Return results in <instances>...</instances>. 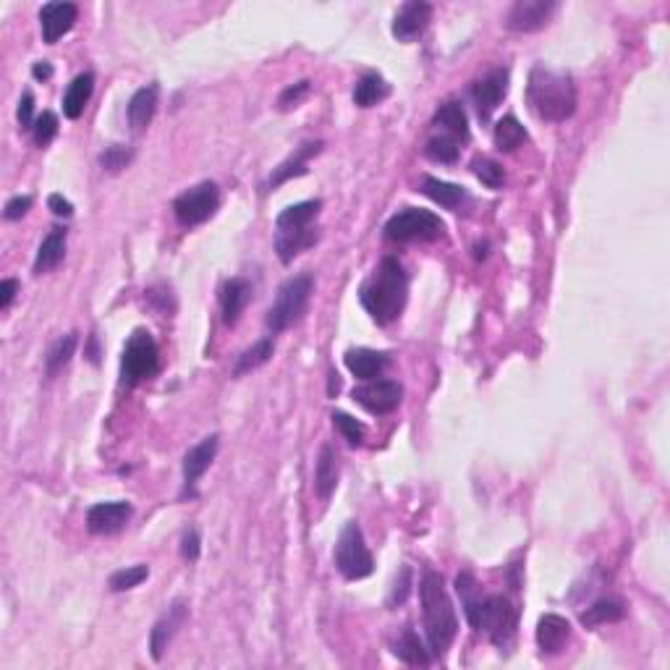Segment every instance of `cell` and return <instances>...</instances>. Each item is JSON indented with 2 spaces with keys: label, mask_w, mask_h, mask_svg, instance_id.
<instances>
[{
  "label": "cell",
  "mask_w": 670,
  "mask_h": 670,
  "mask_svg": "<svg viewBox=\"0 0 670 670\" xmlns=\"http://www.w3.org/2000/svg\"><path fill=\"white\" fill-rule=\"evenodd\" d=\"M406 296H409V277L395 257H385L359 291L362 306L370 312V317L377 325L395 323L406 306Z\"/></svg>",
  "instance_id": "7a4b0ae2"
},
{
  "label": "cell",
  "mask_w": 670,
  "mask_h": 670,
  "mask_svg": "<svg viewBox=\"0 0 670 670\" xmlns=\"http://www.w3.org/2000/svg\"><path fill=\"white\" fill-rule=\"evenodd\" d=\"M186 616H189L186 602L176 600L165 613H162L160 618H158V624H155L152 634H150V652H152L155 660H162V655H165V649L170 645V639H173L176 631L184 626Z\"/></svg>",
  "instance_id": "2e32d148"
},
{
  "label": "cell",
  "mask_w": 670,
  "mask_h": 670,
  "mask_svg": "<svg viewBox=\"0 0 670 670\" xmlns=\"http://www.w3.org/2000/svg\"><path fill=\"white\" fill-rule=\"evenodd\" d=\"M323 150V141H306V144H301L299 150L288 158L286 162H280L276 170H273V176L267 179V189H277L280 184H286V181H291V179H299V176H306V162L312 155H317Z\"/></svg>",
  "instance_id": "44dd1931"
},
{
  "label": "cell",
  "mask_w": 670,
  "mask_h": 670,
  "mask_svg": "<svg viewBox=\"0 0 670 670\" xmlns=\"http://www.w3.org/2000/svg\"><path fill=\"white\" fill-rule=\"evenodd\" d=\"M506 94H509V71L506 69L490 71L485 79H480L471 90L474 105L482 118L492 116V111L503 102Z\"/></svg>",
  "instance_id": "5bb4252c"
},
{
  "label": "cell",
  "mask_w": 670,
  "mask_h": 670,
  "mask_svg": "<svg viewBox=\"0 0 670 670\" xmlns=\"http://www.w3.org/2000/svg\"><path fill=\"white\" fill-rule=\"evenodd\" d=\"M335 568L348 581H359V578L370 577L372 568H374L370 548H367L364 534H362L356 521L346 524V529L338 537V545H335Z\"/></svg>",
  "instance_id": "52a82bcc"
},
{
  "label": "cell",
  "mask_w": 670,
  "mask_h": 670,
  "mask_svg": "<svg viewBox=\"0 0 670 670\" xmlns=\"http://www.w3.org/2000/svg\"><path fill=\"white\" fill-rule=\"evenodd\" d=\"M320 241V231L306 226V228H294V231H277L276 236V252L283 265L294 262L301 252L312 249Z\"/></svg>",
  "instance_id": "7402d4cb"
},
{
  "label": "cell",
  "mask_w": 670,
  "mask_h": 670,
  "mask_svg": "<svg viewBox=\"0 0 670 670\" xmlns=\"http://www.w3.org/2000/svg\"><path fill=\"white\" fill-rule=\"evenodd\" d=\"M147 577H150V568H147V566H129V568L116 571V574L111 577V581H108V587H111L113 592H126V589L139 587Z\"/></svg>",
  "instance_id": "8d00e7d4"
},
{
  "label": "cell",
  "mask_w": 670,
  "mask_h": 670,
  "mask_svg": "<svg viewBox=\"0 0 670 670\" xmlns=\"http://www.w3.org/2000/svg\"><path fill=\"white\" fill-rule=\"evenodd\" d=\"M430 22H432V5L430 3H424V0L403 3L393 19V34L401 43H409L416 34H422Z\"/></svg>",
  "instance_id": "9a60e30c"
},
{
  "label": "cell",
  "mask_w": 670,
  "mask_h": 670,
  "mask_svg": "<svg viewBox=\"0 0 670 670\" xmlns=\"http://www.w3.org/2000/svg\"><path fill=\"white\" fill-rule=\"evenodd\" d=\"M419 597H422V618H424V634H427L430 652L442 657L459 634V618H456L453 602L445 592L442 577L435 571H427L419 584Z\"/></svg>",
  "instance_id": "277c9868"
},
{
  "label": "cell",
  "mask_w": 670,
  "mask_h": 670,
  "mask_svg": "<svg viewBox=\"0 0 670 670\" xmlns=\"http://www.w3.org/2000/svg\"><path fill=\"white\" fill-rule=\"evenodd\" d=\"M158 359L160 351L155 338L147 330H137L123 348V359H121V374L126 385H137L141 380L152 377L158 372Z\"/></svg>",
  "instance_id": "ba28073f"
},
{
  "label": "cell",
  "mask_w": 670,
  "mask_h": 670,
  "mask_svg": "<svg viewBox=\"0 0 670 670\" xmlns=\"http://www.w3.org/2000/svg\"><path fill=\"white\" fill-rule=\"evenodd\" d=\"M456 589L463 600V613L474 631L485 634L487 639L498 647L510 645L516 626H519V610L513 602L503 595H482L477 578L471 574H459Z\"/></svg>",
  "instance_id": "6da1fadb"
},
{
  "label": "cell",
  "mask_w": 670,
  "mask_h": 670,
  "mask_svg": "<svg viewBox=\"0 0 670 670\" xmlns=\"http://www.w3.org/2000/svg\"><path fill=\"white\" fill-rule=\"evenodd\" d=\"M79 19V8L73 3H45L40 8V26L43 40L47 45H55L63 34H69Z\"/></svg>",
  "instance_id": "7c38bea8"
},
{
  "label": "cell",
  "mask_w": 670,
  "mask_h": 670,
  "mask_svg": "<svg viewBox=\"0 0 670 670\" xmlns=\"http://www.w3.org/2000/svg\"><path fill=\"white\" fill-rule=\"evenodd\" d=\"M134 158V152L129 150V147H123V144H113V147H108L102 155H100V165L105 168V170H111V173H118V170H123L129 162Z\"/></svg>",
  "instance_id": "60d3db41"
},
{
  "label": "cell",
  "mask_w": 670,
  "mask_h": 670,
  "mask_svg": "<svg viewBox=\"0 0 670 670\" xmlns=\"http://www.w3.org/2000/svg\"><path fill=\"white\" fill-rule=\"evenodd\" d=\"M312 277L309 276H294L288 277L280 288H277V296L273 301V306L267 309V317L265 325L270 333H283L288 330L291 325H296L304 317L309 299H312Z\"/></svg>",
  "instance_id": "5b68a950"
},
{
  "label": "cell",
  "mask_w": 670,
  "mask_h": 670,
  "mask_svg": "<svg viewBox=\"0 0 670 670\" xmlns=\"http://www.w3.org/2000/svg\"><path fill=\"white\" fill-rule=\"evenodd\" d=\"M435 126H442V134L453 137L456 141H466L469 139V121L463 113L461 102L451 100L435 113Z\"/></svg>",
  "instance_id": "f546056e"
},
{
  "label": "cell",
  "mask_w": 670,
  "mask_h": 670,
  "mask_svg": "<svg viewBox=\"0 0 670 670\" xmlns=\"http://www.w3.org/2000/svg\"><path fill=\"white\" fill-rule=\"evenodd\" d=\"M323 202L320 199H309V202H299V205H291L286 208L276 218L277 231H294V228H306L312 226V220L320 215Z\"/></svg>",
  "instance_id": "83f0119b"
},
{
  "label": "cell",
  "mask_w": 670,
  "mask_h": 670,
  "mask_svg": "<svg viewBox=\"0 0 670 670\" xmlns=\"http://www.w3.org/2000/svg\"><path fill=\"white\" fill-rule=\"evenodd\" d=\"M529 111L539 121L560 123L577 113V87L574 79L563 71L534 66L527 84Z\"/></svg>",
  "instance_id": "3957f363"
},
{
  "label": "cell",
  "mask_w": 670,
  "mask_h": 670,
  "mask_svg": "<svg viewBox=\"0 0 670 670\" xmlns=\"http://www.w3.org/2000/svg\"><path fill=\"white\" fill-rule=\"evenodd\" d=\"M624 618V602L613 600V597H605L597 600L595 605H589L584 613H581V626L587 628H595L602 624H616Z\"/></svg>",
  "instance_id": "4dcf8cb0"
},
{
  "label": "cell",
  "mask_w": 670,
  "mask_h": 670,
  "mask_svg": "<svg viewBox=\"0 0 670 670\" xmlns=\"http://www.w3.org/2000/svg\"><path fill=\"white\" fill-rule=\"evenodd\" d=\"M409 587H412V571H409V568H403V571H401V584L395 581L393 595H391L388 605H391V607H395V605H401V602L406 600V595H409Z\"/></svg>",
  "instance_id": "f6af8a7d"
},
{
  "label": "cell",
  "mask_w": 670,
  "mask_h": 670,
  "mask_svg": "<svg viewBox=\"0 0 670 670\" xmlns=\"http://www.w3.org/2000/svg\"><path fill=\"white\" fill-rule=\"evenodd\" d=\"M273 354H276V341H273V338L257 341L255 346H249L241 356H238V362H236V367H233V377H241V374H247V372H255L257 367L267 364V362L273 359Z\"/></svg>",
  "instance_id": "1f68e13d"
},
{
  "label": "cell",
  "mask_w": 670,
  "mask_h": 670,
  "mask_svg": "<svg viewBox=\"0 0 670 670\" xmlns=\"http://www.w3.org/2000/svg\"><path fill=\"white\" fill-rule=\"evenodd\" d=\"M471 168H474V176L485 186H490V189H500L503 181H506L503 168L495 160H490V158H477V160L471 162Z\"/></svg>",
  "instance_id": "74e56055"
},
{
  "label": "cell",
  "mask_w": 670,
  "mask_h": 670,
  "mask_svg": "<svg viewBox=\"0 0 670 670\" xmlns=\"http://www.w3.org/2000/svg\"><path fill=\"white\" fill-rule=\"evenodd\" d=\"M388 94H391V84L380 73H364L354 87V102L359 108H372L380 105Z\"/></svg>",
  "instance_id": "f1b7e54d"
},
{
  "label": "cell",
  "mask_w": 670,
  "mask_h": 670,
  "mask_svg": "<svg viewBox=\"0 0 670 670\" xmlns=\"http://www.w3.org/2000/svg\"><path fill=\"white\" fill-rule=\"evenodd\" d=\"M32 76L40 79V82H47V79L53 76V66H50L47 61H37V63L32 66Z\"/></svg>",
  "instance_id": "681fc988"
},
{
  "label": "cell",
  "mask_w": 670,
  "mask_h": 670,
  "mask_svg": "<svg viewBox=\"0 0 670 670\" xmlns=\"http://www.w3.org/2000/svg\"><path fill=\"white\" fill-rule=\"evenodd\" d=\"M218 208H220V189L212 181H202V184L186 189L173 202V215L184 228H194V226L208 223L218 212Z\"/></svg>",
  "instance_id": "9c48e42d"
},
{
  "label": "cell",
  "mask_w": 670,
  "mask_h": 670,
  "mask_svg": "<svg viewBox=\"0 0 670 670\" xmlns=\"http://www.w3.org/2000/svg\"><path fill=\"white\" fill-rule=\"evenodd\" d=\"M344 362H346L348 372L359 380H374L391 364V359L383 351H372V348H351L346 351Z\"/></svg>",
  "instance_id": "ffe728a7"
},
{
  "label": "cell",
  "mask_w": 670,
  "mask_h": 670,
  "mask_svg": "<svg viewBox=\"0 0 670 670\" xmlns=\"http://www.w3.org/2000/svg\"><path fill=\"white\" fill-rule=\"evenodd\" d=\"M76 344H79V338H76V333H69V335H63V338H58L50 351H47L45 356V370L47 374L53 377L55 372H61L66 364L71 362V356H73V351H76Z\"/></svg>",
  "instance_id": "e575fe53"
},
{
  "label": "cell",
  "mask_w": 670,
  "mask_h": 670,
  "mask_svg": "<svg viewBox=\"0 0 670 670\" xmlns=\"http://www.w3.org/2000/svg\"><path fill=\"white\" fill-rule=\"evenodd\" d=\"M445 233V223L430 209L406 208L395 212L385 223V238L393 244H409V241H438Z\"/></svg>",
  "instance_id": "8992f818"
},
{
  "label": "cell",
  "mask_w": 670,
  "mask_h": 670,
  "mask_svg": "<svg viewBox=\"0 0 670 670\" xmlns=\"http://www.w3.org/2000/svg\"><path fill=\"white\" fill-rule=\"evenodd\" d=\"M252 299V286L244 277H231L223 283L220 288V312H223V323L236 325L241 312L247 309V304Z\"/></svg>",
  "instance_id": "d6986e66"
},
{
  "label": "cell",
  "mask_w": 670,
  "mask_h": 670,
  "mask_svg": "<svg viewBox=\"0 0 670 670\" xmlns=\"http://www.w3.org/2000/svg\"><path fill=\"white\" fill-rule=\"evenodd\" d=\"M92 92H94L92 73H79V76L69 84L66 94H63V113H66V118L76 121V118L82 116L84 108H87V102H90V97H92Z\"/></svg>",
  "instance_id": "4316f807"
},
{
  "label": "cell",
  "mask_w": 670,
  "mask_h": 670,
  "mask_svg": "<svg viewBox=\"0 0 670 670\" xmlns=\"http://www.w3.org/2000/svg\"><path fill=\"white\" fill-rule=\"evenodd\" d=\"M333 424H335L338 432L348 440V445H362V440H364V427H362L354 416L344 414V412H333Z\"/></svg>",
  "instance_id": "ab89813d"
},
{
  "label": "cell",
  "mask_w": 670,
  "mask_h": 670,
  "mask_svg": "<svg viewBox=\"0 0 670 670\" xmlns=\"http://www.w3.org/2000/svg\"><path fill=\"white\" fill-rule=\"evenodd\" d=\"M492 139H495V147H498L500 152H513V150L527 139V129L519 123V118L506 116L495 123Z\"/></svg>",
  "instance_id": "d6a6232c"
},
{
  "label": "cell",
  "mask_w": 670,
  "mask_h": 670,
  "mask_svg": "<svg viewBox=\"0 0 670 670\" xmlns=\"http://www.w3.org/2000/svg\"><path fill=\"white\" fill-rule=\"evenodd\" d=\"M424 197H430L435 205L445 209H459L466 199V191L459 184H448V181H440L435 176H424L422 179V189H419Z\"/></svg>",
  "instance_id": "484cf974"
},
{
  "label": "cell",
  "mask_w": 670,
  "mask_h": 670,
  "mask_svg": "<svg viewBox=\"0 0 670 670\" xmlns=\"http://www.w3.org/2000/svg\"><path fill=\"white\" fill-rule=\"evenodd\" d=\"M58 134V116L50 113V111H43L37 121H34V129H32V137H34V144L37 147H45Z\"/></svg>",
  "instance_id": "f35d334b"
},
{
  "label": "cell",
  "mask_w": 670,
  "mask_h": 670,
  "mask_svg": "<svg viewBox=\"0 0 670 670\" xmlns=\"http://www.w3.org/2000/svg\"><path fill=\"white\" fill-rule=\"evenodd\" d=\"M66 257V231L63 228H53L43 238L40 249H37V259H34V276H43L55 270Z\"/></svg>",
  "instance_id": "d4e9b609"
},
{
  "label": "cell",
  "mask_w": 670,
  "mask_h": 670,
  "mask_svg": "<svg viewBox=\"0 0 670 670\" xmlns=\"http://www.w3.org/2000/svg\"><path fill=\"white\" fill-rule=\"evenodd\" d=\"M459 144H461V141H456L453 137L440 134V137H432L427 144H424V155H427L430 160L451 165V162L459 160V150H461Z\"/></svg>",
  "instance_id": "d590c367"
},
{
  "label": "cell",
  "mask_w": 670,
  "mask_h": 670,
  "mask_svg": "<svg viewBox=\"0 0 670 670\" xmlns=\"http://www.w3.org/2000/svg\"><path fill=\"white\" fill-rule=\"evenodd\" d=\"M131 503L116 500V503H97L87 510V529L92 534H116L121 532L131 519Z\"/></svg>",
  "instance_id": "4fadbf2b"
},
{
  "label": "cell",
  "mask_w": 670,
  "mask_h": 670,
  "mask_svg": "<svg viewBox=\"0 0 670 670\" xmlns=\"http://www.w3.org/2000/svg\"><path fill=\"white\" fill-rule=\"evenodd\" d=\"M393 652L398 660H403V663H409V665H427V663H430V649H424V645L419 642V636H416L412 628H406V631L398 636Z\"/></svg>",
  "instance_id": "836d02e7"
},
{
  "label": "cell",
  "mask_w": 670,
  "mask_h": 670,
  "mask_svg": "<svg viewBox=\"0 0 670 670\" xmlns=\"http://www.w3.org/2000/svg\"><path fill=\"white\" fill-rule=\"evenodd\" d=\"M16 116H19V126H22L24 131H32L34 129V121H37L34 118V94L29 92V90L19 100V113Z\"/></svg>",
  "instance_id": "7bdbcfd3"
},
{
  "label": "cell",
  "mask_w": 670,
  "mask_h": 670,
  "mask_svg": "<svg viewBox=\"0 0 670 670\" xmlns=\"http://www.w3.org/2000/svg\"><path fill=\"white\" fill-rule=\"evenodd\" d=\"M16 291H19V283H16L14 277L0 280V309H8V306H11V301L16 296Z\"/></svg>",
  "instance_id": "7dc6e473"
},
{
  "label": "cell",
  "mask_w": 670,
  "mask_h": 670,
  "mask_svg": "<svg viewBox=\"0 0 670 670\" xmlns=\"http://www.w3.org/2000/svg\"><path fill=\"white\" fill-rule=\"evenodd\" d=\"M218 445L220 438L218 435H209L202 442H197L194 448H189V453L184 456V485L186 490L197 485V480L209 469V463L215 461L218 456Z\"/></svg>",
  "instance_id": "ac0fdd59"
},
{
  "label": "cell",
  "mask_w": 670,
  "mask_h": 670,
  "mask_svg": "<svg viewBox=\"0 0 670 670\" xmlns=\"http://www.w3.org/2000/svg\"><path fill=\"white\" fill-rule=\"evenodd\" d=\"M158 94H160V87L158 84H147L134 92V97L129 100V108H126V118H129V126L134 131H141L150 126V121L155 118V111H158Z\"/></svg>",
  "instance_id": "603a6c76"
},
{
  "label": "cell",
  "mask_w": 670,
  "mask_h": 670,
  "mask_svg": "<svg viewBox=\"0 0 670 670\" xmlns=\"http://www.w3.org/2000/svg\"><path fill=\"white\" fill-rule=\"evenodd\" d=\"M32 208V197L29 194H24V197H14V199H8V205L3 209V215H5V220H19L24 218L26 212Z\"/></svg>",
  "instance_id": "ee69618b"
},
{
  "label": "cell",
  "mask_w": 670,
  "mask_h": 670,
  "mask_svg": "<svg viewBox=\"0 0 670 670\" xmlns=\"http://www.w3.org/2000/svg\"><path fill=\"white\" fill-rule=\"evenodd\" d=\"M351 398L374 416H385L395 412L403 401V388L395 380H367L364 385L354 388Z\"/></svg>",
  "instance_id": "30bf717a"
},
{
  "label": "cell",
  "mask_w": 670,
  "mask_h": 670,
  "mask_svg": "<svg viewBox=\"0 0 670 670\" xmlns=\"http://www.w3.org/2000/svg\"><path fill=\"white\" fill-rule=\"evenodd\" d=\"M199 532L197 529H189L184 534V539H181V555H184L186 560H197L199 558Z\"/></svg>",
  "instance_id": "bcb514c9"
},
{
  "label": "cell",
  "mask_w": 670,
  "mask_h": 670,
  "mask_svg": "<svg viewBox=\"0 0 670 670\" xmlns=\"http://www.w3.org/2000/svg\"><path fill=\"white\" fill-rule=\"evenodd\" d=\"M338 474H341V463H338V453L333 445H323L320 456H317V466H315V490L320 498H330L333 490L338 487Z\"/></svg>",
  "instance_id": "cb8c5ba5"
},
{
  "label": "cell",
  "mask_w": 670,
  "mask_h": 670,
  "mask_svg": "<svg viewBox=\"0 0 670 670\" xmlns=\"http://www.w3.org/2000/svg\"><path fill=\"white\" fill-rule=\"evenodd\" d=\"M47 208L53 209V215H58V218H71L73 215V205H71L69 199H63L61 194H50Z\"/></svg>",
  "instance_id": "c3c4849f"
},
{
  "label": "cell",
  "mask_w": 670,
  "mask_h": 670,
  "mask_svg": "<svg viewBox=\"0 0 670 670\" xmlns=\"http://www.w3.org/2000/svg\"><path fill=\"white\" fill-rule=\"evenodd\" d=\"M90 359H92L94 364L100 362V356H97V335H92V338H90Z\"/></svg>",
  "instance_id": "816d5d0a"
},
{
  "label": "cell",
  "mask_w": 670,
  "mask_h": 670,
  "mask_svg": "<svg viewBox=\"0 0 670 670\" xmlns=\"http://www.w3.org/2000/svg\"><path fill=\"white\" fill-rule=\"evenodd\" d=\"M309 94V82L304 79L299 84H294V87H288L286 92L280 94V100H277V105H280V111H291V108H296L301 100Z\"/></svg>",
  "instance_id": "b9f144b4"
},
{
  "label": "cell",
  "mask_w": 670,
  "mask_h": 670,
  "mask_svg": "<svg viewBox=\"0 0 670 670\" xmlns=\"http://www.w3.org/2000/svg\"><path fill=\"white\" fill-rule=\"evenodd\" d=\"M555 8L553 0H519L510 5L506 26L510 32H539L550 24Z\"/></svg>",
  "instance_id": "8fae6325"
},
{
  "label": "cell",
  "mask_w": 670,
  "mask_h": 670,
  "mask_svg": "<svg viewBox=\"0 0 670 670\" xmlns=\"http://www.w3.org/2000/svg\"><path fill=\"white\" fill-rule=\"evenodd\" d=\"M341 391V380H338V372H330V395H335Z\"/></svg>",
  "instance_id": "f907efd6"
},
{
  "label": "cell",
  "mask_w": 670,
  "mask_h": 670,
  "mask_svg": "<svg viewBox=\"0 0 670 670\" xmlns=\"http://www.w3.org/2000/svg\"><path fill=\"white\" fill-rule=\"evenodd\" d=\"M571 639V624L563 616L548 613L537 624V647L542 655H558Z\"/></svg>",
  "instance_id": "e0dca14e"
}]
</instances>
